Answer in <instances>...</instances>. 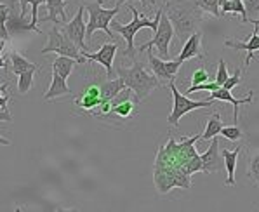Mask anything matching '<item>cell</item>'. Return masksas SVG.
Instances as JSON below:
<instances>
[{"label":"cell","instance_id":"6da1fadb","mask_svg":"<svg viewBox=\"0 0 259 212\" xmlns=\"http://www.w3.org/2000/svg\"><path fill=\"white\" fill-rule=\"evenodd\" d=\"M200 136H190L181 141L170 138L167 145L160 146L155 160V186L158 193L165 195L172 188H191V176L202 173V158L198 155L195 143Z\"/></svg>","mask_w":259,"mask_h":212},{"label":"cell","instance_id":"7a4b0ae2","mask_svg":"<svg viewBox=\"0 0 259 212\" xmlns=\"http://www.w3.org/2000/svg\"><path fill=\"white\" fill-rule=\"evenodd\" d=\"M164 11L174 26V35L183 42L198 31L204 19V11L193 0H169L165 2Z\"/></svg>","mask_w":259,"mask_h":212},{"label":"cell","instance_id":"3957f363","mask_svg":"<svg viewBox=\"0 0 259 212\" xmlns=\"http://www.w3.org/2000/svg\"><path fill=\"white\" fill-rule=\"evenodd\" d=\"M117 75L123 80L125 87L133 89L138 103L145 101L157 87L162 86V83L158 82V78L155 77L153 73H148L145 65L139 61H134L133 66H129V68H123V66L117 68Z\"/></svg>","mask_w":259,"mask_h":212},{"label":"cell","instance_id":"277c9868","mask_svg":"<svg viewBox=\"0 0 259 212\" xmlns=\"http://www.w3.org/2000/svg\"><path fill=\"white\" fill-rule=\"evenodd\" d=\"M129 11L133 13V21L129 23V25H120V23H115L111 21V28H113V31H117V33H120L123 40H125L127 44V49H125V54L127 58H133L134 59V53H136V49H134V37H136V33L141 28H150V30H157L158 26V21H160V14H162V9L157 11V14H155L153 19H148V18H143L141 14L138 13L136 7L129 6Z\"/></svg>","mask_w":259,"mask_h":212},{"label":"cell","instance_id":"5b68a950","mask_svg":"<svg viewBox=\"0 0 259 212\" xmlns=\"http://www.w3.org/2000/svg\"><path fill=\"white\" fill-rule=\"evenodd\" d=\"M103 0H94V2H85L83 7L89 13V23L85 25V38H93V33L98 30L105 31L106 35L115 40L113 31L110 30V25L113 21V18L120 13V6H115L113 9H105L101 6Z\"/></svg>","mask_w":259,"mask_h":212},{"label":"cell","instance_id":"8992f818","mask_svg":"<svg viewBox=\"0 0 259 212\" xmlns=\"http://www.w3.org/2000/svg\"><path fill=\"white\" fill-rule=\"evenodd\" d=\"M42 54H49V53H56L59 56H68V58H73L78 61V65H83V63L87 61L85 58H83L82 51L78 49L77 46H75L71 40L66 37L65 33H63L61 30H59V25H54L51 28L49 31V40H47V46L44 47L40 51Z\"/></svg>","mask_w":259,"mask_h":212},{"label":"cell","instance_id":"52a82bcc","mask_svg":"<svg viewBox=\"0 0 259 212\" xmlns=\"http://www.w3.org/2000/svg\"><path fill=\"white\" fill-rule=\"evenodd\" d=\"M167 86H169L170 93H172V98H174L172 111H170L169 118H167V122H169L172 127H178L179 122H181V118L185 117V115H188L190 111L197 110V108H209L214 103V99H210V98L205 99V101H191L190 98H186V94L179 93L174 80L167 83Z\"/></svg>","mask_w":259,"mask_h":212},{"label":"cell","instance_id":"ba28073f","mask_svg":"<svg viewBox=\"0 0 259 212\" xmlns=\"http://www.w3.org/2000/svg\"><path fill=\"white\" fill-rule=\"evenodd\" d=\"M174 37V26L170 23V19L167 18L165 11L162 9L160 14V21H158V26L153 33V38L148 40L146 44H143L139 47V53H145L146 49H151V47H157L158 54H160L162 59H169V46H170V40Z\"/></svg>","mask_w":259,"mask_h":212},{"label":"cell","instance_id":"9c48e42d","mask_svg":"<svg viewBox=\"0 0 259 212\" xmlns=\"http://www.w3.org/2000/svg\"><path fill=\"white\" fill-rule=\"evenodd\" d=\"M83 13H85V7H83V4H82V6L78 7L77 14H75V18L68 23L59 25V30H61L80 51H89V46L85 44V23H83Z\"/></svg>","mask_w":259,"mask_h":212},{"label":"cell","instance_id":"30bf717a","mask_svg":"<svg viewBox=\"0 0 259 212\" xmlns=\"http://www.w3.org/2000/svg\"><path fill=\"white\" fill-rule=\"evenodd\" d=\"M148 63H150V68L153 71V75L158 78L160 83H169L176 78L179 68H181L183 63L179 59H174V61H169V59H162V58H157L153 56V53L148 49Z\"/></svg>","mask_w":259,"mask_h":212},{"label":"cell","instance_id":"8fae6325","mask_svg":"<svg viewBox=\"0 0 259 212\" xmlns=\"http://www.w3.org/2000/svg\"><path fill=\"white\" fill-rule=\"evenodd\" d=\"M200 158H202V173L214 174V173H221V171L225 169V158L221 157L219 139L216 136L210 139L209 148L200 155Z\"/></svg>","mask_w":259,"mask_h":212},{"label":"cell","instance_id":"7c38bea8","mask_svg":"<svg viewBox=\"0 0 259 212\" xmlns=\"http://www.w3.org/2000/svg\"><path fill=\"white\" fill-rule=\"evenodd\" d=\"M117 49H118L117 42H106V44H103L98 53L82 51V54H83V58L89 59V61H96L101 66H105L106 75L111 78V75H113V59H115V54H117Z\"/></svg>","mask_w":259,"mask_h":212},{"label":"cell","instance_id":"4fadbf2b","mask_svg":"<svg viewBox=\"0 0 259 212\" xmlns=\"http://www.w3.org/2000/svg\"><path fill=\"white\" fill-rule=\"evenodd\" d=\"M101 89H99V83H89L85 89L78 94V98L75 99V105L80 110L93 111L99 105H101Z\"/></svg>","mask_w":259,"mask_h":212},{"label":"cell","instance_id":"5bb4252c","mask_svg":"<svg viewBox=\"0 0 259 212\" xmlns=\"http://www.w3.org/2000/svg\"><path fill=\"white\" fill-rule=\"evenodd\" d=\"M257 28H254V33L247 38V42H240L237 38H226L225 40V46L230 47V49L235 51H247V58H245V66L250 65V61L254 59V53L259 51V33H257Z\"/></svg>","mask_w":259,"mask_h":212},{"label":"cell","instance_id":"9a60e30c","mask_svg":"<svg viewBox=\"0 0 259 212\" xmlns=\"http://www.w3.org/2000/svg\"><path fill=\"white\" fill-rule=\"evenodd\" d=\"M210 99H219V101H226V103H232L235 106L233 110V123H238V106L240 105H247V103H252V91H250V94L247 96V98H235L232 94V91L225 89V87H219V89L212 91L209 96Z\"/></svg>","mask_w":259,"mask_h":212},{"label":"cell","instance_id":"2e32d148","mask_svg":"<svg viewBox=\"0 0 259 212\" xmlns=\"http://www.w3.org/2000/svg\"><path fill=\"white\" fill-rule=\"evenodd\" d=\"M200 54H202V33L200 31H195L193 35H190V37L185 40V46H183L178 59L181 63H185V61H188V59L198 58Z\"/></svg>","mask_w":259,"mask_h":212},{"label":"cell","instance_id":"e0dca14e","mask_svg":"<svg viewBox=\"0 0 259 212\" xmlns=\"http://www.w3.org/2000/svg\"><path fill=\"white\" fill-rule=\"evenodd\" d=\"M65 94H71V89L68 87V83H66V78H63L58 71L53 70V73H51V87L46 91L44 99L46 101H53V99L61 98Z\"/></svg>","mask_w":259,"mask_h":212},{"label":"cell","instance_id":"ac0fdd59","mask_svg":"<svg viewBox=\"0 0 259 212\" xmlns=\"http://www.w3.org/2000/svg\"><path fill=\"white\" fill-rule=\"evenodd\" d=\"M47 11L49 16L42 19V21H51L54 25H63L66 21V6L65 0H46Z\"/></svg>","mask_w":259,"mask_h":212},{"label":"cell","instance_id":"d6986e66","mask_svg":"<svg viewBox=\"0 0 259 212\" xmlns=\"http://www.w3.org/2000/svg\"><path fill=\"white\" fill-rule=\"evenodd\" d=\"M240 148H237V150H223L221 155L223 158H225V169L226 173H228V178H226L225 185L226 186H235L237 185V181H235V171H237V162H238V157H240Z\"/></svg>","mask_w":259,"mask_h":212},{"label":"cell","instance_id":"ffe728a7","mask_svg":"<svg viewBox=\"0 0 259 212\" xmlns=\"http://www.w3.org/2000/svg\"><path fill=\"white\" fill-rule=\"evenodd\" d=\"M99 89H101V99H103V101H113V99L120 94V91L125 89V83H123V80L120 77H118V78H110V80H106V82L99 83Z\"/></svg>","mask_w":259,"mask_h":212},{"label":"cell","instance_id":"44dd1931","mask_svg":"<svg viewBox=\"0 0 259 212\" xmlns=\"http://www.w3.org/2000/svg\"><path fill=\"white\" fill-rule=\"evenodd\" d=\"M219 11H221V18L226 14H238L242 18V23H249L244 0H219Z\"/></svg>","mask_w":259,"mask_h":212},{"label":"cell","instance_id":"7402d4cb","mask_svg":"<svg viewBox=\"0 0 259 212\" xmlns=\"http://www.w3.org/2000/svg\"><path fill=\"white\" fill-rule=\"evenodd\" d=\"M136 99H123L118 103H111V111L110 115H115L118 118H129L136 113Z\"/></svg>","mask_w":259,"mask_h":212},{"label":"cell","instance_id":"603a6c76","mask_svg":"<svg viewBox=\"0 0 259 212\" xmlns=\"http://www.w3.org/2000/svg\"><path fill=\"white\" fill-rule=\"evenodd\" d=\"M78 65L77 59L73 58H68V56H58L53 63V70L58 71L63 78H68L71 75V71L75 70V66Z\"/></svg>","mask_w":259,"mask_h":212},{"label":"cell","instance_id":"cb8c5ba5","mask_svg":"<svg viewBox=\"0 0 259 212\" xmlns=\"http://www.w3.org/2000/svg\"><path fill=\"white\" fill-rule=\"evenodd\" d=\"M221 129H223V122H221V117H219L218 113H214L212 117L207 120L205 123V131L200 134V139H204V141H209V139H212L214 136L221 134Z\"/></svg>","mask_w":259,"mask_h":212},{"label":"cell","instance_id":"d4e9b609","mask_svg":"<svg viewBox=\"0 0 259 212\" xmlns=\"http://www.w3.org/2000/svg\"><path fill=\"white\" fill-rule=\"evenodd\" d=\"M40 70V66H35V68H30V70L23 71V73L18 75V91L21 94H26L30 93V89L33 87V75Z\"/></svg>","mask_w":259,"mask_h":212},{"label":"cell","instance_id":"484cf974","mask_svg":"<svg viewBox=\"0 0 259 212\" xmlns=\"http://www.w3.org/2000/svg\"><path fill=\"white\" fill-rule=\"evenodd\" d=\"M38 65H35V63H30L26 58H23V56H19L18 53H11V68H13V73L14 75H19L23 73V71L30 70V68H35Z\"/></svg>","mask_w":259,"mask_h":212},{"label":"cell","instance_id":"4316f807","mask_svg":"<svg viewBox=\"0 0 259 212\" xmlns=\"http://www.w3.org/2000/svg\"><path fill=\"white\" fill-rule=\"evenodd\" d=\"M19 2V11L21 14H26V7L31 6V25L37 26V19H38V6L46 4V0H18Z\"/></svg>","mask_w":259,"mask_h":212},{"label":"cell","instance_id":"83f0119b","mask_svg":"<svg viewBox=\"0 0 259 212\" xmlns=\"http://www.w3.org/2000/svg\"><path fill=\"white\" fill-rule=\"evenodd\" d=\"M198 7L204 13L214 16V18H221V11H219V0H197Z\"/></svg>","mask_w":259,"mask_h":212},{"label":"cell","instance_id":"f1b7e54d","mask_svg":"<svg viewBox=\"0 0 259 212\" xmlns=\"http://www.w3.org/2000/svg\"><path fill=\"white\" fill-rule=\"evenodd\" d=\"M247 178L254 179V181L259 185V153L254 155V157L249 158V162H247Z\"/></svg>","mask_w":259,"mask_h":212},{"label":"cell","instance_id":"f546056e","mask_svg":"<svg viewBox=\"0 0 259 212\" xmlns=\"http://www.w3.org/2000/svg\"><path fill=\"white\" fill-rule=\"evenodd\" d=\"M219 87H223V86H219V83L214 80V82H202V83H195V86H190L188 87V91H186V94H193V93H200V91H209V93H212V91H216L219 89Z\"/></svg>","mask_w":259,"mask_h":212},{"label":"cell","instance_id":"4dcf8cb0","mask_svg":"<svg viewBox=\"0 0 259 212\" xmlns=\"http://www.w3.org/2000/svg\"><path fill=\"white\" fill-rule=\"evenodd\" d=\"M221 134L225 136L228 141H240L242 136H244V134H242V129L237 125V123H235V125H228V127L223 125Z\"/></svg>","mask_w":259,"mask_h":212},{"label":"cell","instance_id":"1f68e13d","mask_svg":"<svg viewBox=\"0 0 259 212\" xmlns=\"http://www.w3.org/2000/svg\"><path fill=\"white\" fill-rule=\"evenodd\" d=\"M210 80V71H207L205 68H197L191 75V86L195 83H202V82H209Z\"/></svg>","mask_w":259,"mask_h":212},{"label":"cell","instance_id":"d6a6232c","mask_svg":"<svg viewBox=\"0 0 259 212\" xmlns=\"http://www.w3.org/2000/svg\"><path fill=\"white\" fill-rule=\"evenodd\" d=\"M228 77H230V75H228V66H226V63L221 59V61L218 63V73H216V78H214V80H216L219 86H225V82L228 80Z\"/></svg>","mask_w":259,"mask_h":212},{"label":"cell","instance_id":"836d02e7","mask_svg":"<svg viewBox=\"0 0 259 212\" xmlns=\"http://www.w3.org/2000/svg\"><path fill=\"white\" fill-rule=\"evenodd\" d=\"M240 82H242V70L238 68V70L235 71L232 77H228V80H226L225 86H223V87H225V89H228V91H232L233 87H235V86H238Z\"/></svg>","mask_w":259,"mask_h":212},{"label":"cell","instance_id":"e575fe53","mask_svg":"<svg viewBox=\"0 0 259 212\" xmlns=\"http://www.w3.org/2000/svg\"><path fill=\"white\" fill-rule=\"evenodd\" d=\"M11 13H13V7L7 6V4H0V23L7 25V19H9Z\"/></svg>","mask_w":259,"mask_h":212},{"label":"cell","instance_id":"d590c367","mask_svg":"<svg viewBox=\"0 0 259 212\" xmlns=\"http://www.w3.org/2000/svg\"><path fill=\"white\" fill-rule=\"evenodd\" d=\"M0 122H13V115L7 108H0Z\"/></svg>","mask_w":259,"mask_h":212},{"label":"cell","instance_id":"8d00e7d4","mask_svg":"<svg viewBox=\"0 0 259 212\" xmlns=\"http://www.w3.org/2000/svg\"><path fill=\"white\" fill-rule=\"evenodd\" d=\"M9 37H11V33H9V30H7V26L0 23V40H6V42H7Z\"/></svg>","mask_w":259,"mask_h":212},{"label":"cell","instance_id":"74e56055","mask_svg":"<svg viewBox=\"0 0 259 212\" xmlns=\"http://www.w3.org/2000/svg\"><path fill=\"white\" fill-rule=\"evenodd\" d=\"M11 96L7 93H0V108H7V103H9Z\"/></svg>","mask_w":259,"mask_h":212},{"label":"cell","instance_id":"f35d334b","mask_svg":"<svg viewBox=\"0 0 259 212\" xmlns=\"http://www.w3.org/2000/svg\"><path fill=\"white\" fill-rule=\"evenodd\" d=\"M250 9H254V11H259V4L257 6H252ZM249 23H252V25H256V26H259V19H249Z\"/></svg>","mask_w":259,"mask_h":212},{"label":"cell","instance_id":"ab89813d","mask_svg":"<svg viewBox=\"0 0 259 212\" xmlns=\"http://www.w3.org/2000/svg\"><path fill=\"white\" fill-rule=\"evenodd\" d=\"M11 145V141L7 138H2V136H0V146H9Z\"/></svg>","mask_w":259,"mask_h":212}]
</instances>
